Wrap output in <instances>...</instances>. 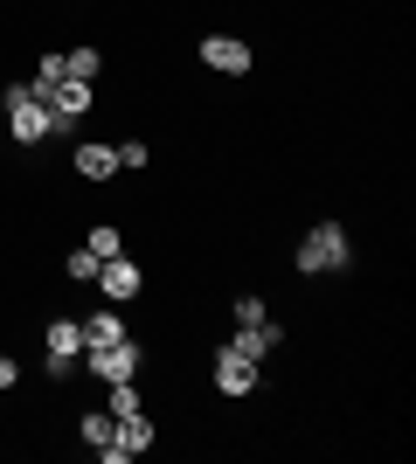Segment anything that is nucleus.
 I'll use <instances>...</instances> for the list:
<instances>
[{
    "label": "nucleus",
    "instance_id": "1",
    "mask_svg": "<svg viewBox=\"0 0 416 464\" xmlns=\"http://www.w3.org/2000/svg\"><path fill=\"white\" fill-rule=\"evenodd\" d=\"M354 264V243L340 222H313L305 243H298V277H319V271H347Z\"/></svg>",
    "mask_w": 416,
    "mask_h": 464
},
{
    "label": "nucleus",
    "instance_id": "2",
    "mask_svg": "<svg viewBox=\"0 0 416 464\" xmlns=\"http://www.w3.org/2000/svg\"><path fill=\"white\" fill-rule=\"evenodd\" d=\"M77 361L98 374V382H132V374L146 368V347H139V340H104V347H83Z\"/></svg>",
    "mask_w": 416,
    "mask_h": 464
},
{
    "label": "nucleus",
    "instance_id": "3",
    "mask_svg": "<svg viewBox=\"0 0 416 464\" xmlns=\"http://www.w3.org/2000/svg\"><path fill=\"white\" fill-rule=\"evenodd\" d=\"M7 125H15L21 146H42V139H49V104H42L28 83H7Z\"/></svg>",
    "mask_w": 416,
    "mask_h": 464
},
{
    "label": "nucleus",
    "instance_id": "4",
    "mask_svg": "<svg viewBox=\"0 0 416 464\" xmlns=\"http://www.w3.org/2000/svg\"><path fill=\"white\" fill-rule=\"evenodd\" d=\"M216 388L229 395V402H243V395H257V361H243L237 347H216Z\"/></svg>",
    "mask_w": 416,
    "mask_h": 464
},
{
    "label": "nucleus",
    "instance_id": "5",
    "mask_svg": "<svg viewBox=\"0 0 416 464\" xmlns=\"http://www.w3.org/2000/svg\"><path fill=\"white\" fill-rule=\"evenodd\" d=\"M139 285H146V277H139L132 256H104V264H98V291H104V305H125V298H139Z\"/></svg>",
    "mask_w": 416,
    "mask_h": 464
},
{
    "label": "nucleus",
    "instance_id": "6",
    "mask_svg": "<svg viewBox=\"0 0 416 464\" xmlns=\"http://www.w3.org/2000/svg\"><path fill=\"white\" fill-rule=\"evenodd\" d=\"M77 353H83V319H56V326H49V374H70L77 368Z\"/></svg>",
    "mask_w": 416,
    "mask_h": 464
},
{
    "label": "nucleus",
    "instance_id": "7",
    "mask_svg": "<svg viewBox=\"0 0 416 464\" xmlns=\"http://www.w3.org/2000/svg\"><path fill=\"white\" fill-rule=\"evenodd\" d=\"M201 63L222 70V77H243L257 56H250V42H237V35H208V42H201Z\"/></svg>",
    "mask_w": 416,
    "mask_h": 464
},
{
    "label": "nucleus",
    "instance_id": "8",
    "mask_svg": "<svg viewBox=\"0 0 416 464\" xmlns=\"http://www.w3.org/2000/svg\"><path fill=\"white\" fill-rule=\"evenodd\" d=\"M70 167H77L83 180H111V174H119V146H104V139H83L77 153H70Z\"/></svg>",
    "mask_w": 416,
    "mask_h": 464
},
{
    "label": "nucleus",
    "instance_id": "9",
    "mask_svg": "<svg viewBox=\"0 0 416 464\" xmlns=\"http://www.w3.org/2000/svg\"><path fill=\"white\" fill-rule=\"evenodd\" d=\"M277 340H285V333H277L271 319H257V326H237V340H229V347H237L243 361H257V368H264V361H271V347H277Z\"/></svg>",
    "mask_w": 416,
    "mask_h": 464
},
{
    "label": "nucleus",
    "instance_id": "10",
    "mask_svg": "<svg viewBox=\"0 0 416 464\" xmlns=\"http://www.w3.org/2000/svg\"><path fill=\"white\" fill-rule=\"evenodd\" d=\"M104 340H125L119 305H104V312H91V319H83V347H104Z\"/></svg>",
    "mask_w": 416,
    "mask_h": 464
},
{
    "label": "nucleus",
    "instance_id": "11",
    "mask_svg": "<svg viewBox=\"0 0 416 464\" xmlns=\"http://www.w3.org/2000/svg\"><path fill=\"white\" fill-rule=\"evenodd\" d=\"M98 70H104V56H98V49H63V77L98 83Z\"/></svg>",
    "mask_w": 416,
    "mask_h": 464
},
{
    "label": "nucleus",
    "instance_id": "12",
    "mask_svg": "<svg viewBox=\"0 0 416 464\" xmlns=\"http://www.w3.org/2000/svg\"><path fill=\"white\" fill-rule=\"evenodd\" d=\"M83 250L98 256V264H104V256H125V236H119V229H111V222H98V229L83 236Z\"/></svg>",
    "mask_w": 416,
    "mask_h": 464
},
{
    "label": "nucleus",
    "instance_id": "13",
    "mask_svg": "<svg viewBox=\"0 0 416 464\" xmlns=\"http://www.w3.org/2000/svg\"><path fill=\"white\" fill-rule=\"evenodd\" d=\"M83 444H111V430H119V416H111V409H98V416H83Z\"/></svg>",
    "mask_w": 416,
    "mask_h": 464
},
{
    "label": "nucleus",
    "instance_id": "14",
    "mask_svg": "<svg viewBox=\"0 0 416 464\" xmlns=\"http://www.w3.org/2000/svg\"><path fill=\"white\" fill-rule=\"evenodd\" d=\"M104 388H111V416H139V409H146L132 382H104Z\"/></svg>",
    "mask_w": 416,
    "mask_h": 464
},
{
    "label": "nucleus",
    "instance_id": "15",
    "mask_svg": "<svg viewBox=\"0 0 416 464\" xmlns=\"http://www.w3.org/2000/svg\"><path fill=\"white\" fill-rule=\"evenodd\" d=\"M70 285H98V256L83 250V243L70 250Z\"/></svg>",
    "mask_w": 416,
    "mask_h": 464
},
{
    "label": "nucleus",
    "instance_id": "16",
    "mask_svg": "<svg viewBox=\"0 0 416 464\" xmlns=\"http://www.w3.org/2000/svg\"><path fill=\"white\" fill-rule=\"evenodd\" d=\"M229 312H237V326H257V319H271L257 291H237V305H229Z\"/></svg>",
    "mask_w": 416,
    "mask_h": 464
},
{
    "label": "nucleus",
    "instance_id": "17",
    "mask_svg": "<svg viewBox=\"0 0 416 464\" xmlns=\"http://www.w3.org/2000/svg\"><path fill=\"white\" fill-rule=\"evenodd\" d=\"M146 160H153V146H146V139H125V146H119V167H125V174H132V167H146Z\"/></svg>",
    "mask_w": 416,
    "mask_h": 464
},
{
    "label": "nucleus",
    "instance_id": "18",
    "mask_svg": "<svg viewBox=\"0 0 416 464\" xmlns=\"http://www.w3.org/2000/svg\"><path fill=\"white\" fill-rule=\"evenodd\" d=\"M15 382H21V361H15L7 347H0V388H15Z\"/></svg>",
    "mask_w": 416,
    "mask_h": 464
}]
</instances>
